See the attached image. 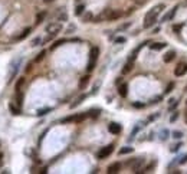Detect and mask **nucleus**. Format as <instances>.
I'll list each match as a JSON object with an SVG mask.
<instances>
[{"label":"nucleus","instance_id":"41","mask_svg":"<svg viewBox=\"0 0 187 174\" xmlns=\"http://www.w3.org/2000/svg\"><path fill=\"white\" fill-rule=\"evenodd\" d=\"M51 1H53V0H45V3H51Z\"/></svg>","mask_w":187,"mask_h":174},{"label":"nucleus","instance_id":"20","mask_svg":"<svg viewBox=\"0 0 187 174\" xmlns=\"http://www.w3.org/2000/svg\"><path fill=\"white\" fill-rule=\"evenodd\" d=\"M9 109L13 115H19L20 114V106H15L13 104H9Z\"/></svg>","mask_w":187,"mask_h":174},{"label":"nucleus","instance_id":"11","mask_svg":"<svg viewBox=\"0 0 187 174\" xmlns=\"http://www.w3.org/2000/svg\"><path fill=\"white\" fill-rule=\"evenodd\" d=\"M177 9H179V6H174V7H173V9L170 10V13H167V15L163 18V22H169V20H171V19L174 18V15H176Z\"/></svg>","mask_w":187,"mask_h":174},{"label":"nucleus","instance_id":"26","mask_svg":"<svg viewBox=\"0 0 187 174\" xmlns=\"http://www.w3.org/2000/svg\"><path fill=\"white\" fill-rule=\"evenodd\" d=\"M65 42H66L65 39H61V40H56V42H55V43L52 45V49H55V48H58V46H61V45H64Z\"/></svg>","mask_w":187,"mask_h":174},{"label":"nucleus","instance_id":"24","mask_svg":"<svg viewBox=\"0 0 187 174\" xmlns=\"http://www.w3.org/2000/svg\"><path fill=\"white\" fill-rule=\"evenodd\" d=\"M133 151H134V148H131V147H124V148L119 150V154L124 156V154H130V153H133Z\"/></svg>","mask_w":187,"mask_h":174},{"label":"nucleus","instance_id":"31","mask_svg":"<svg viewBox=\"0 0 187 174\" xmlns=\"http://www.w3.org/2000/svg\"><path fill=\"white\" fill-rule=\"evenodd\" d=\"M98 115H99V109H97V111L92 109V111H91V117H92V118H95V117H98Z\"/></svg>","mask_w":187,"mask_h":174},{"label":"nucleus","instance_id":"1","mask_svg":"<svg viewBox=\"0 0 187 174\" xmlns=\"http://www.w3.org/2000/svg\"><path fill=\"white\" fill-rule=\"evenodd\" d=\"M166 6L163 4V3H160V4H157L155 7H153L150 12H147L145 13V18H144V29H148V27H151L154 23H155V20H157V16L161 13V10L164 9Z\"/></svg>","mask_w":187,"mask_h":174},{"label":"nucleus","instance_id":"23","mask_svg":"<svg viewBox=\"0 0 187 174\" xmlns=\"http://www.w3.org/2000/svg\"><path fill=\"white\" fill-rule=\"evenodd\" d=\"M85 98H86V95H81V97H79V98H78V99H76V101L73 102V104H71V108H75V106L81 105V104H82V101H84Z\"/></svg>","mask_w":187,"mask_h":174},{"label":"nucleus","instance_id":"14","mask_svg":"<svg viewBox=\"0 0 187 174\" xmlns=\"http://www.w3.org/2000/svg\"><path fill=\"white\" fill-rule=\"evenodd\" d=\"M23 85H25V78L22 76V78H19L16 81V84H15V91H22V88H23Z\"/></svg>","mask_w":187,"mask_h":174},{"label":"nucleus","instance_id":"28","mask_svg":"<svg viewBox=\"0 0 187 174\" xmlns=\"http://www.w3.org/2000/svg\"><path fill=\"white\" fill-rule=\"evenodd\" d=\"M179 115H180V112H173V115L170 117V122H174L177 118H179Z\"/></svg>","mask_w":187,"mask_h":174},{"label":"nucleus","instance_id":"16","mask_svg":"<svg viewBox=\"0 0 187 174\" xmlns=\"http://www.w3.org/2000/svg\"><path fill=\"white\" fill-rule=\"evenodd\" d=\"M16 104L17 106L23 105V94H22V91H17L16 92Z\"/></svg>","mask_w":187,"mask_h":174},{"label":"nucleus","instance_id":"10","mask_svg":"<svg viewBox=\"0 0 187 174\" xmlns=\"http://www.w3.org/2000/svg\"><path fill=\"white\" fill-rule=\"evenodd\" d=\"M133 66H134V61H128L125 65H124V68H122V75H127V73H130L131 69H133Z\"/></svg>","mask_w":187,"mask_h":174},{"label":"nucleus","instance_id":"18","mask_svg":"<svg viewBox=\"0 0 187 174\" xmlns=\"http://www.w3.org/2000/svg\"><path fill=\"white\" fill-rule=\"evenodd\" d=\"M86 117H88V114H85V112H82V114H78V115H73V122H81V121H84Z\"/></svg>","mask_w":187,"mask_h":174},{"label":"nucleus","instance_id":"40","mask_svg":"<svg viewBox=\"0 0 187 174\" xmlns=\"http://www.w3.org/2000/svg\"><path fill=\"white\" fill-rule=\"evenodd\" d=\"M1 160H3V154L0 153V166H1Z\"/></svg>","mask_w":187,"mask_h":174},{"label":"nucleus","instance_id":"5","mask_svg":"<svg viewBox=\"0 0 187 174\" xmlns=\"http://www.w3.org/2000/svg\"><path fill=\"white\" fill-rule=\"evenodd\" d=\"M112 151H114V145H112V144H111V145H107V147L101 148V150L97 153V157H98V160H104V158L111 156Z\"/></svg>","mask_w":187,"mask_h":174},{"label":"nucleus","instance_id":"22","mask_svg":"<svg viewBox=\"0 0 187 174\" xmlns=\"http://www.w3.org/2000/svg\"><path fill=\"white\" fill-rule=\"evenodd\" d=\"M84 10H85V6H84V4H78V6L75 7V15H76V16H81V15L84 13Z\"/></svg>","mask_w":187,"mask_h":174},{"label":"nucleus","instance_id":"13","mask_svg":"<svg viewBox=\"0 0 187 174\" xmlns=\"http://www.w3.org/2000/svg\"><path fill=\"white\" fill-rule=\"evenodd\" d=\"M30 32H32V29H30V27H26V29H25V30H23V32H22V33H20V35L16 37V40H23V39H26V37L29 36V33H30Z\"/></svg>","mask_w":187,"mask_h":174},{"label":"nucleus","instance_id":"15","mask_svg":"<svg viewBox=\"0 0 187 174\" xmlns=\"http://www.w3.org/2000/svg\"><path fill=\"white\" fill-rule=\"evenodd\" d=\"M45 18H46V12H40V13H37V16H36V25H40L43 20H45Z\"/></svg>","mask_w":187,"mask_h":174},{"label":"nucleus","instance_id":"33","mask_svg":"<svg viewBox=\"0 0 187 174\" xmlns=\"http://www.w3.org/2000/svg\"><path fill=\"white\" fill-rule=\"evenodd\" d=\"M173 135H174V138H180L181 137V132H177L176 131V132H173Z\"/></svg>","mask_w":187,"mask_h":174},{"label":"nucleus","instance_id":"21","mask_svg":"<svg viewBox=\"0 0 187 174\" xmlns=\"http://www.w3.org/2000/svg\"><path fill=\"white\" fill-rule=\"evenodd\" d=\"M82 20H84L85 23H89V22H92V20H94V15H92L91 12H86L85 15L82 16Z\"/></svg>","mask_w":187,"mask_h":174},{"label":"nucleus","instance_id":"19","mask_svg":"<svg viewBox=\"0 0 187 174\" xmlns=\"http://www.w3.org/2000/svg\"><path fill=\"white\" fill-rule=\"evenodd\" d=\"M150 48H151L153 51H161V49L166 48V43H151Z\"/></svg>","mask_w":187,"mask_h":174},{"label":"nucleus","instance_id":"25","mask_svg":"<svg viewBox=\"0 0 187 174\" xmlns=\"http://www.w3.org/2000/svg\"><path fill=\"white\" fill-rule=\"evenodd\" d=\"M45 55H46V51H42L40 53H37V56L35 58V62H40V61L45 58Z\"/></svg>","mask_w":187,"mask_h":174},{"label":"nucleus","instance_id":"30","mask_svg":"<svg viewBox=\"0 0 187 174\" xmlns=\"http://www.w3.org/2000/svg\"><path fill=\"white\" fill-rule=\"evenodd\" d=\"M49 111H51L49 108H46V109H39V111H37V115H45V114L49 112Z\"/></svg>","mask_w":187,"mask_h":174},{"label":"nucleus","instance_id":"29","mask_svg":"<svg viewBox=\"0 0 187 174\" xmlns=\"http://www.w3.org/2000/svg\"><path fill=\"white\" fill-rule=\"evenodd\" d=\"M43 40L40 39V37H36V39H33V42H32V46H37V43H42Z\"/></svg>","mask_w":187,"mask_h":174},{"label":"nucleus","instance_id":"8","mask_svg":"<svg viewBox=\"0 0 187 174\" xmlns=\"http://www.w3.org/2000/svg\"><path fill=\"white\" fill-rule=\"evenodd\" d=\"M119 170H121V163H112L107 168L108 174H117V173H119Z\"/></svg>","mask_w":187,"mask_h":174},{"label":"nucleus","instance_id":"38","mask_svg":"<svg viewBox=\"0 0 187 174\" xmlns=\"http://www.w3.org/2000/svg\"><path fill=\"white\" fill-rule=\"evenodd\" d=\"M134 1H137V3H138V4H143V3H144V1H145V0H134Z\"/></svg>","mask_w":187,"mask_h":174},{"label":"nucleus","instance_id":"17","mask_svg":"<svg viewBox=\"0 0 187 174\" xmlns=\"http://www.w3.org/2000/svg\"><path fill=\"white\" fill-rule=\"evenodd\" d=\"M174 56H176V53L173 52V51H170V52H167L166 55H164V62H166V63H169V62H171V61L174 59Z\"/></svg>","mask_w":187,"mask_h":174},{"label":"nucleus","instance_id":"35","mask_svg":"<svg viewBox=\"0 0 187 174\" xmlns=\"http://www.w3.org/2000/svg\"><path fill=\"white\" fill-rule=\"evenodd\" d=\"M133 105H134L135 108H143V106H144V104H137V102L135 104H133Z\"/></svg>","mask_w":187,"mask_h":174},{"label":"nucleus","instance_id":"34","mask_svg":"<svg viewBox=\"0 0 187 174\" xmlns=\"http://www.w3.org/2000/svg\"><path fill=\"white\" fill-rule=\"evenodd\" d=\"M115 42H117V43H124V42H125V39H124V37H118Z\"/></svg>","mask_w":187,"mask_h":174},{"label":"nucleus","instance_id":"39","mask_svg":"<svg viewBox=\"0 0 187 174\" xmlns=\"http://www.w3.org/2000/svg\"><path fill=\"white\" fill-rule=\"evenodd\" d=\"M184 120H186V124H187V109H186V112H184Z\"/></svg>","mask_w":187,"mask_h":174},{"label":"nucleus","instance_id":"27","mask_svg":"<svg viewBox=\"0 0 187 174\" xmlns=\"http://www.w3.org/2000/svg\"><path fill=\"white\" fill-rule=\"evenodd\" d=\"M173 89H174V82H170V84H169V87L166 88V94H170V92H173Z\"/></svg>","mask_w":187,"mask_h":174},{"label":"nucleus","instance_id":"36","mask_svg":"<svg viewBox=\"0 0 187 174\" xmlns=\"http://www.w3.org/2000/svg\"><path fill=\"white\" fill-rule=\"evenodd\" d=\"M184 163H187V156L184 157V158H183V160H181V161H180V164H184Z\"/></svg>","mask_w":187,"mask_h":174},{"label":"nucleus","instance_id":"37","mask_svg":"<svg viewBox=\"0 0 187 174\" xmlns=\"http://www.w3.org/2000/svg\"><path fill=\"white\" fill-rule=\"evenodd\" d=\"M32 70V65H28V68H26V72H30Z\"/></svg>","mask_w":187,"mask_h":174},{"label":"nucleus","instance_id":"4","mask_svg":"<svg viewBox=\"0 0 187 174\" xmlns=\"http://www.w3.org/2000/svg\"><path fill=\"white\" fill-rule=\"evenodd\" d=\"M98 55H99V49H98L97 46H94V48L91 49V53H89V62H88V66H86V70H88V72H92V70H94L95 65H97V58H98Z\"/></svg>","mask_w":187,"mask_h":174},{"label":"nucleus","instance_id":"32","mask_svg":"<svg viewBox=\"0 0 187 174\" xmlns=\"http://www.w3.org/2000/svg\"><path fill=\"white\" fill-rule=\"evenodd\" d=\"M180 29H181V26H180V25H176V26L173 27V30H174L176 33H177V32H180Z\"/></svg>","mask_w":187,"mask_h":174},{"label":"nucleus","instance_id":"6","mask_svg":"<svg viewBox=\"0 0 187 174\" xmlns=\"http://www.w3.org/2000/svg\"><path fill=\"white\" fill-rule=\"evenodd\" d=\"M186 73H187V63L186 62H180L176 66V69H174V75L176 76H184Z\"/></svg>","mask_w":187,"mask_h":174},{"label":"nucleus","instance_id":"7","mask_svg":"<svg viewBox=\"0 0 187 174\" xmlns=\"http://www.w3.org/2000/svg\"><path fill=\"white\" fill-rule=\"evenodd\" d=\"M121 125L117 124V122H111L109 125H108V131L111 132V134H114V135H118L119 132H121Z\"/></svg>","mask_w":187,"mask_h":174},{"label":"nucleus","instance_id":"12","mask_svg":"<svg viewBox=\"0 0 187 174\" xmlns=\"http://www.w3.org/2000/svg\"><path fill=\"white\" fill-rule=\"evenodd\" d=\"M88 84H89V75L82 76L81 81H79V89H85V88L88 87Z\"/></svg>","mask_w":187,"mask_h":174},{"label":"nucleus","instance_id":"2","mask_svg":"<svg viewBox=\"0 0 187 174\" xmlns=\"http://www.w3.org/2000/svg\"><path fill=\"white\" fill-rule=\"evenodd\" d=\"M61 30H62V23H59V22H53V23H51V25H48V26H46V32L49 33V36L45 39V42L53 39Z\"/></svg>","mask_w":187,"mask_h":174},{"label":"nucleus","instance_id":"3","mask_svg":"<svg viewBox=\"0 0 187 174\" xmlns=\"http://www.w3.org/2000/svg\"><path fill=\"white\" fill-rule=\"evenodd\" d=\"M122 16V12L121 10H111V9H105L104 13L101 15L102 20H108V22H112V20H117Z\"/></svg>","mask_w":187,"mask_h":174},{"label":"nucleus","instance_id":"42","mask_svg":"<svg viewBox=\"0 0 187 174\" xmlns=\"http://www.w3.org/2000/svg\"><path fill=\"white\" fill-rule=\"evenodd\" d=\"M186 89H187V87H186Z\"/></svg>","mask_w":187,"mask_h":174},{"label":"nucleus","instance_id":"9","mask_svg":"<svg viewBox=\"0 0 187 174\" xmlns=\"http://www.w3.org/2000/svg\"><path fill=\"white\" fill-rule=\"evenodd\" d=\"M118 94H119V97L125 98V97H127V94H128V85H127V84H119Z\"/></svg>","mask_w":187,"mask_h":174}]
</instances>
